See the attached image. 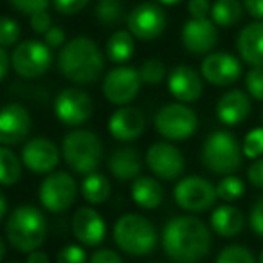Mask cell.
Returning a JSON list of instances; mask_svg holds the SVG:
<instances>
[{
    "instance_id": "cell-21",
    "label": "cell",
    "mask_w": 263,
    "mask_h": 263,
    "mask_svg": "<svg viewBox=\"0 0 263 263\" xmlns=\"http://www.w3.org/2000/svg\"><path fill=\"white\" fill-rule=\"evenodd\" d=\"M168 90L177 101L195 103L202 96L204 85L197 70L187 65H179L168 74Z\"/></svg>"
},
{
    "instance_id": "cell-23",
    "label": "cell",
    "mask_w": 263,
    "mask_h": 263,
    "mask_svg": "<svg viewBox=\"0 0 263 263\" xmlns=\"http://www.w3.org/2000/svg\"><path fill=\"white\" fill-rule=\"evenodd\" d=\"M251 114V99L243 90H229L216 103V116L227 126L243 123Z\"/></svg>"
},
{
    "instance_id": "cell-8",
    "label": "cell",
    "mask_w": 263,
    "mask_h": 263,
    "mask_svg": "<svg viewBox=\"0 0 263 263\" xmlns=\"http://www.w3.org/2000/svg\"><path fill=\"white\" fill-rule=\"evenodd\" d=\"M52 62L51 49L40 40H24L13 49L11 67L24 80L44 76Z\"/></svg>"
},
{
    "instance_id": "cell-38",
    "label": "cell",
    "mask_w": 263,
    "mask_h": 263,
    "mask_svg": "<svg viewBox=\"0 0 263 263\" xmlns=\"http://www.w3.org/2000/svg\"><path fill=\"white\" fill-rule=\"evenodd\" d=\"M247 92L258 101H263V67H252L245 76Z\"/></svg>"
},
{
    "instance_id": "cell-2",
    "label": "cell",
    "mask_w": 263,
    "mask_h": 263,
    "mask_svg": "<svg viewBox=\"0 0 263 263\" xmlns=\"http://www.w3.org/2000/svg\"><path fill=\"white\" fill-rule=\"evenodd\" d=\"M58 69L72 83H94L105 69V58L92 38L78 36L60 49Z\"/></svg>"
},
{
    "instance_id": "cell-12",
    "label": "cell",
    "mask_w": 263,
    "mask_h": 263,
    "mask_svg": "<svg viewBox=\"0 0 263 263\" xmlns=\"http://www.w3.org/2000/svg\"><path fill=\"white\" fill-rule=\"evenodd\" d=\"M141 74L139 69L134 67H116L105 76L103 81V92L105 98L108 99L112 105L117 106H126L130 101L136 99L141 88Z\"/></svg>"
},
{
    "instance_id": "cell-50",
    "label": "cell",
    "mask_w": 263,
    "mask_h": 263,
    "mask_svg": "<svg viewBox=\"0 0 263 263\" xmlns=\"http://www.w3.org/2000/svg\"><path fill=\"white\" fill-rule=\"evenodd\" d=\"M6 215H8V200L4 195H0V216L6 218Z\"/></svg>"
},
{
    "instance_id": "cell-31",
    "label": "cell",
    "mask_w": 263,
    "mask_h": 263,
    "mask_svg": "<svg viewBox=\"0 0 263 263\" xmlns=\"http://www.w3.org/2000/svg\"><path fill=\"white\" fill-rule=\"evenodd\" d=\"M94 15L101 26L110 27L124 20V8L119 0H98Z\"/></svg>"
},
{
    "instance_id": "cell-30",
    "label": "cell",
    "mask_w": 263,
    "mask_h": 263,
    "mask_svg": "<svg viewBox=\"0 0 263 263\" xmlns=\"http://www.w3.org/2000/svg\"><path fill=\"white\" fill-rule=\"evenodd\" d=\"M22 177V162L9 146L0 148V182L4 186L18 182Z\"/></svg>"
},
{
    "instance_id": "cell-24",
    "label": "cell",
    "mask_w": 263,
    "mask_h": 263,
    "mask_svg": "<svg viewBox=\"0 0 263 263\" xmlns=\"http://www.w3.org/2000/svg\"><path fill=\"white\" fill-rule=\"evenodd\" d=\"M108 170L117 180H136L141 175L143 161L136 148L123 146L112 152L108 159Z\"/></svg>"
},
{
    "instance_id": "cell-40",
    "label": "cell",
    "mask_w": 263,
    "mask_h": 263,
    "mask_svg": "<svg viewBox=\"0 0 263 263\" xmlns=\"http://www.w3.org/2000/svg\"><path fill=\"white\" fill-rule=\"evenodd\" d=\"M90 0H52V8L62 15H76L87 8Z\"/></svg>"
},
{
    "instance_id": "cell-19",
    "label": "cell",
    "mask_w": 263,
    "mask_h": 263,
    "mask_svg": "<svg viewBox=\"0 0 263 263\" xmlns=\"http://www.w3.org/2000/svg\"><path fill=\"white\" fill-rule=\"evenodd\" d=\"M72 233L81 245L96 247L105 240L106 226L101 215L92 208H80L72 216Z\"/></svg>"
},
{
    "instance_id": "cell-48",
    "label": "cell",
    "mask_w": 263,
    "mask_h": 263,
    "mask_svg": "<svg viewBox=\"0 0 263 263\" xmlns=\"http://www.w3.org/2000/svg\"><path fill=\"white\" fill-rule=\"evenodd\" d=\"M11 65V54H8V49L0 47V80H6Z\"/></svg>"
},
{
    "instance_id": "cell-51",
    "label": "cell",
    "mask_w": 263,
    "mask_h": 263,
    "mask_svg": "<svg viewBox=\"0 0 263 263\" xmlns=\"http://www.w3.org/2000/svg\"><path fill=\"white\" fill-rule=\"evenodd\" d=\"M157 2L162 6H175V4H179V2H182V0H157Z\"/></svg>"
},
{
    "instance_id": "cell-3",
    "label": "cell",
    "mask_w": 263,
    "mask_h": 263,
    "mask_svg": "<svg viewBox=\"0 0 263 263\" xmlns=\"http://www.w3.org/2000/svg\"><path fill=\"white\" fill-rule=\"evenodd\" d=\"M6 236L18 252L36 251L47 236V222L44 213L34 205H20L9 215L6 222Z\"/></svg>"
},
{
    "instance_id": "cell-35",
    "label": "cell",
    "mask_w": 263,
    "mask_h": 263,
    "mask_svg": "<svg viewBox=\"0 0 263 263\" xmlns=\"http://www.w3.org/2000/svg\"><path fill=\"white\" fill-rule=\"evenodd\" d=\"M243 154L247 159H259L263 155V128H252L245 136L243 141Z\"/></svg>"
},
{
    "instance_id": "cell-4",
    "label": "cell",
    "mask_w": 263,
    "mask_h": 263,
    "mask_svg": "<svg viewBox=\"0 0 263 263\" xmlns=\"http://www.w3.org/2000/svg\"><path fill=\"white\" fill-rule=\"evenodd\" d=\"M114 241L126 254L144 256L150 254L157 245V231L148 218L128 213L114 226Z\"/></svg>"
},
{
    "instance_id": "cell-37",
    "label": "cell",
    "mask_w": 263,
    "mask_h": 263,
    "mask_svg": "<svg viewBox=\"0 0 263 263\" xmlns=\"http://www.w3.org/2000/svg\"><path fill=\"white\" fill-rule=\"evenodd\" d=\"M56 263H90V259L87 258V252L81 245L69 243L58 251Z\"/></svg>"
},
{
    "instance_id": "cell-10",
    "label": "cell",
    "mask_w": 263,
    "mask_h": 263,
    "mask_svg": "<svg viewBox=\"0 0 263 263\" xmlns=\"http://www.w3.org/2000/svg\"><path fill=\"white\" fill-rule=\"evenodd\" d=\"M216 197V187L208 179L197 175L184 177L175 186V202L180 209L190 213L208 211L209 208H213Z\"/></svg>"
},
{
    "instance_id": "cell-5",
    "label": "cell",
    "mask_w": 263,
    "mask_h": 263,
    "mask_svg": "<svg viewBox=\"0 0 263 263\" xmlns=\"http://www.w3.org/2000/svg\"><path fill=\"white\" fill-rule=\"evenodd\" d=\"M62 154L72 172L88 175L98 170L103 157V143L94 132H69L62 143Z\"/></svg>"
},
{
    "instance_id": "cell-32",
    "label": "cell",
    "mask_w": 263,
    "mask_h": 263,
    "mask_svg": "<svg viewBox=\"0 0 263 263\" xmlns=\"http://www.w3.org/2000/svg\"><path fill=\"white\" fill-rule=\"evenodd\" d=\"M218 198L223 202H234L243 195V182L234 175H226L216 186Z\"/></svg>"
},
{
    "instance_id": "cell-9",
    "label": "cell",
    "mask_w": 263,
    "mask_h": 263,
    "mask_svg": "<svg viewBox=\"0 0 263 263\" xmlns=\"http://www.w3.org/2000/svg\"><path fill=\"white\" fill-rule=\"evenodd\" d=\"M78 197V184L67 172H52L42 180L38 200L47 211L63 213L74 204Z\"/></svg>"
},
{
    "instance_id": "cell-17",
    "label": "cell",
    "mask_w": 263,
    "mask_h": 263,
    "mask_svg": "<svg viewBox=\"0 0 263 263\" xmlns=\"http://www.w3.org/2000/svg\"><path fill=\"white\" fill-rule=\"evenodd\" d=\"M22 162L34 173H52L60 162V152L52 141L36 137L22 148Z\"/></svg>"
},
{
    "instance_id": "cell-39",
    "label": "cell",
    "mask_w": 263,
    "mask_h": 263,
    "mask_svg": "<svg viewBox=\"0 0 263 263\" xmlns=\"http://www.w3.org/2000/svg\"><path fill=\"white\" fill-rule=\"evenodd\" d=\"M49 4H52V0H9V6L13 9L31 16L36 15V13L47 11Z\"/></svg>"
},
{
    "instance_id": "cell-18",
    "label": "cell",
    "mask_w": 263,
    "mask_h": 263,
    "mask_svg": "<svg viewBox=\"0 0 263 263\" xmlns=\"http://www.w3.org/2000/svg\"><path fill=\"white\" fill-rule=\"evenodd\" d=\"M182 45L193 54H205L218 42L215 22L209 18H191L182 26Z\"/></svg>"
},
{
    "instance_id": "cell-36",
    "label": "cell",
    "mask_w": 263,
    "mask_h": 263,
    "mask_svg": "<svg viewBox=\"0 0 263 263\" xmlns=\"http://www.w3.org/2000/svg\"><path fill=\"white\" fill-rule=\"evenodd\" d=\"M20 38V27L11 16H2V24H0V45L4 49H9L18 42Z\"/></svg>"
},
{
    "instance_id": "cell-47",
    "label": "cell",
    "mask_w": 263,
    "mask_h": 263,
    "mask_svg": "<svg viewBox=\"0 0 263 263\" xmlns=\"http://www.w3.org/2000/svg\"><path fill=\"white\" fill-rule=\"evenodd\" d=\"M243 8L254 20H263V0H243Z\"/></svg>"
},
{
    "instance_id": "cell-49",
    "label": "cell",
    "mask_w": 263,
    "mask_h": 263,
    "mask_svg": "<svg viewBox=\"0 0 263 263\" xmlns=\"http://www.w3.org/2000/svg\"><path fill=\"white\" fill-rule=\"evenodd\" d=\"M26 263H49V256L45 254V252H42L36 249V251H33V252L27 254Z\"/></svg>"
},
{
    "instance_id": "cell-13",
    "label": "cell",
    "mask_w": 263,
    "mask_h": 263,
    "mask_svg": "<svg viewBox=\"0 0 263 263\" xmlns=\"http://www.w3.org/2000/svg\"><path fill=\"white\" fill-rule=\"evenodd\" d=\"M94 101L81 88H63L54 99V114L63 124L78 126L90 119Z\"/></svg>"
},
{
    "instance_id": "cell-46",
    "label": "cell",
    "mask_w": 263,
    "mask_h": 263,
    "mask_svg": "<svg viewBox=\"0 0 263 263\" xmlns=\"http://www.w3.org/2000/svg\"><path fill=\"white\" fill-rule=\"evenodd\" d=\"M90 263H124V261L112 249H98L90 256Z\"/></svg>"
},
{
    "instance_id": "cell-54",
    "label": "cell",
    "mask_w": 263,
    "mask_h": 263,
    "mask_svg": "<svg viewBox=\"0 0 263 263\" xmlns=\"http://www.w3.org/2000/svg\"><path fill=\"white\" fill-rule=\"evenodd\" d=\"M261 119H263V114H261Z\"/></svg>"
},
{
    "instance_id": "cell-34",
    "label": "cell",
    "mask_w": 263,
    "mask_h": 263,
    "mask_svg": "<svg viewBox=\"0 0 263 263\" xmlns=\"http://www.w3.org/2000/svg\"><path fill=\"white\" fill-rule=\"evenodd\" d=\"M139 74H141V80H143L144 83L155 85V83H161V81L166 78V67L161 60L150 58L139 67Z\"/></svg>"
},
{
    "instance_id": "cell-33",
    "label": "cell",
    "mask_w": 263,
    "mask_h": 263,
    "mask_svg": "<svg viewBox=\"0 0 263 263\" xmlns=\"http://www.w3.org/2000/svg\"><path fill=\"white\" fill-rule=\"evenodd\" d=\"M215 263H256V259L243 245H227L220 251Z\"/></svg>"
},
{
    "instance_id": "cell-27",
    "label": "cell",
    "mask_w": 263,
    "mask_h": 263,
    "mask_svg": "<svg viewBox=\"0 0 263 263\" xmlns=\"http://www.w3.org/2000/svg\"><path fill=\"white\" fill-rule=\"evenodd\" d=\"M110 193H112V186H110L108 179L101 173H88L81 180V195L88 204H103V202L108 200Z\"/></svg>"
},
{
    "instance_id": "cell-20",
    "label": "cell",
    "mask_w": 263,
    "mask_h": 263,
    "mask_svg": "<svg viewBox=\"0 0 263 263\" xmlns=\"http://www.w3.org/2000/svg\"><path fill=\"white\" fill-rule=\"evenodd\" d=\"M146 121L139 108L136 106H121L119 110L110 116L108 121V132L110 136L117 141H136L144 132Z\"/></svg>"
},
{
    "instance_id": "cell-44",
    "label": "cell",
    "mask_w": 263,
    "mask_h": 263,
    "mask_svg": "<svg viewBox=\"0 0 263 263\" xmlns=\"http://www.w3.org/2000/svg\"><path fill=\"white\" fill-rule=\"evenodd\" d=\"M249 222H251V229L254 231L259 238H263V197L254 204Z\"/></svg>"
},
{
    "instance_id": "cell-15",
    "label": "cell",
    "mask_w": 263,
    "mask_h": 263,
    "mask_svg": "<svg viewBox=\"0 0 263 263\" xmlns=\"http://www.w3.org/2000/svg\"><path fill=\"white\" fill-rule=\"evenodd\" d=\"M202 78L216 87H229L240 78L241 63L229 52H213L208 54L200 67Z\"/></svg>"
},
{
    "instance_id": "cell-11",
    "label": "cell",
    "mask_w": 263,
    "mask_h": 263,
    "mask_svg": "<svg viewBox=\"0 0 263 263\" xmlns=\"http://www.w3.org/2000/svg\"><path fill=\"white\" fill-rule=\"evenodd\" d=\"M166 11L155 2H143L132 9L126 16V26L137 40L150 42L159 38L166 29Z\"/></svg>"
},
{
    "instance_id": "cell-29",
    "label": "cell",
    "mask_w": 263,
    "mask_h": 263,
    "mask_svg": "<svg viewBox=\"0 0 263 263\" xmlns=\"http://www.w3.org/2000/svg\"><path fill=\"white\" fill-rule=\"evenodd\" d=\"M243 4L240 0H215L211 8V20L220 27H231L243 16Z\"/></svg>"
},
{
    "instance_id": "cell-45",
    "label": "cell",
    "mask_w": 263,
    "mask_h": 263,
    "mask_svg": "<svg viewBox=\"0 0 263 263\" xmlns=\"http://www.w3.org/2000/svg\"><path fill=\"white\" fill-rule=\"evenodd\" d=\"M247 179L254 187L263 190V157L256 159L247 170Z\"/></svg>"
},
{
    "instance_id": "cell-22",
    "label": "cell",
    "mask_w": 263,
    "mask_h": 263,
    "mask_svg": "<svg viewBox=\"0 0 263 263\" xmlns=\"http://www.w3.org/2000/svg\"><path fill=\"white\" fill-rule=\"evenodd\" d=\"M236 47L247 65L263 67V20H256L240 31Z\"/></svg>"
},
{
    "instance_id": "cell-7",
    "label": "cell",
    "mask_w": 263,
    "mask_h": 263,
    "mask_svg": "<svg viewBox=\"0 0 263 263\" xmlns=\"http://www.w3.org/2000/svg\"><path fill=\"white\" fill-rule=\"evenodd\" d=\"M154 124L164 139L184 141L197 132L198 117L193 108L182 103L164 105L154 117Z\"/></svg>"
},
{
    "instance_id": "cell-42",
    "label": "cell",
    "mask_w": 263,
    "mask_h": 263,
    "mask_svg": "<svg viewBox=\"0 0 263 263\" xmlns=\"http://www.w3.org/2000/svg\"><path fill=\"white\" fill-rule=\"evenodd\" d=\"M213 4L209 0H190L187 2V11L193 18H208L211 15Z\"/></svg>"
},
{
    "instance_id": "cell-14",
    "label": "cell",
    "mask_w": 263,
    "mask_h": 263,
    "mask_svg": "<svg viewBox=\"0 0 263 263\" xmlns=\"http://www.w3.org/2000/svg\"><path fill=\"white\" fill-rule=\"evenodd\" d=\"M146 164L155 177L162 180L179 179L184 172V155L170 143H154L146 152Z\"/></svg>"
},
{
    "instance_id": "cell-6",
    "label": "cell",
    "mask_w": 263,
    "mask_h": 263,
    "mask_svg": "<svg viewBox=\"0 0 263 263\" xmlns=\"http://www.w3.org/2000/svg\"><path fill=\"white\" fill-rule=\"evenodd\" d=\"M243 148L238 144L236 137L226 130H216L209 134L202 146V162L213 173L233 175L241 166Z\"/></svg>"
},
{
    "instance_id": "cell-26",
    "label": "cell",
    "mask_w": 263,
    "mask_h": 263,
    "mask_svg": "<svg viewBox=\"0 0 263 263\" xmlns=\"http://www.w3.org/2000/svg\"><path fill=\"white\" fill-rule=\"evenodd\" d=\"M132 198L143 209H157L162 204L164 190L152 177H137L132 186Z\"/></svg>"
},
{
    "instance_id": "cell-43",
    "label": "cell",
    "mask_w": 263,
    "mask_h": 263,
    "mask_svg": "<svg viewBox=\"0 0 263 263\" xmlns=\"http://www.w3.org/2000/svg\"><path fill=\"white\" fill-rule=\"evenodd\" d=\"M51 27H52V20L47 11L36 13V15L31 16V29L36 34H45Z\"/></svg>"
},
{
    "instance_id": "cell-28",
    "label": "cell",
    "mask_w": 263,
    "mask_h": 263,
    "mask_svg": "<svg viewBox=\"0 0 263 263\" xmlns=\"http://www.w3.org/2000/svg\"><path fill=\"white\" fill-rule=\"evenodd\" d=\"M130 31H116L106 42V56L114 63H124L134 56L136 42Z\"/></svg>"
},
{
    "instance_id": "cell-16",
    "label": "cell",
    "mask_w": 263,
    "mask_h": 263,
    "mask_svg": "<svg viewBox=\"0 0 263 263\" xmlns=\"http://www.w3.org/2000/svg\"><path fill=\"white\" fill-rule=\"evenodd\" d=\"M31 114L18 103H8L0 114V143L4 146L18 144L29 136Z\"/></svg>"
},
{
    "instance_id": "cell-1",
    "label": "cell",
    "mask_w": 263,
    "mask_h": 263,
    "mask_svg": "<svg viewBox=\"0 0 263 263\" xmlns=\"http://www.w3.org/2000/svg\"><path fill=\"white\" fill-rule=\"evenodd\" d=\"M162 249L175 263H198L211 249L209 227L197 216H175L162 231Z\"/></svg>"
},
{
    "instance_id": "cell-53",
    "label": "cell",
    "mask_w": 263,
    "mask_h": 263,
    "mask_svg": "<svg viewBox=\"0 0 263 263\" xmlns=\"http://www.w3.org/2000/svg\"><path fill=\"white\" fill-rule=\"evenodd\" d=\"M259 263H263V251H261V256H259Z\"/></svg>"
},
{
    "instance_id": "cell-52",
    "label": "cell",
    "mask_w": 263,
    "mask_h": 263,
    "mask_svg": "<svg viewBox=\"0 0 263 263\" xmlns=\"http://www.w3.org/2000/svg\"><path fill=\"white\" fill-rule=\"evenodd\" d=\"M4 254H6V243L2 240H0V259L4 258Z\"/></svg>"
},
{
    "instance_id": "cell-25",
    "label": "cell",
    "mask_w": 263,
    "mask_h": 263,
    "mask_svg": "<svg viewBox=\"0 0 263 263\" xmlns=\"http://www.w3.org/2000/svg\"><path fill=\"white\" fill-rule=\"evenodd\" d=\"M245 226L243 213L231 204L218 205L211 213V229L222 238H233L241 233Z\"/></svg>"
},
{
    "instance_id": "cell-41",
    "label": "cell",
    "mask_w": 263,
    "mask_h": 263,
    "mask_svg": "<svg viewBox=\"0 0 263 263\" xmlns=\"http://www.w3.org/2000/svg\"><path fill=\"white\" fill-rule=\"evenodd\" d=\"M44 42L47 44L49 49H62L65 45V31L58 26H52L44 34Z\"/></svg>"
}]
</instances>
